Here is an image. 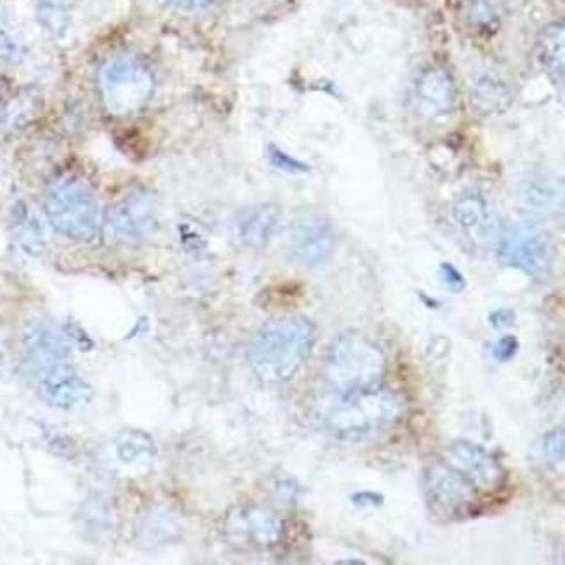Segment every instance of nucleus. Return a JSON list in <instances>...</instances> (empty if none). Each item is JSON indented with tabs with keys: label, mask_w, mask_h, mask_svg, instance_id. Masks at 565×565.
Listing matches in <instances>:
<instances>
[{
	"label": "nucleus",
	"mask_w": 565,
	"mask_h": 565,
	"mask_svg": "<svg viewBox=\"0 0 565 565\" xmlns=\"http://www.w3.org/2000/svg\"><path fill=\"white\" fill-rule=\"evenodd\" d=\"M338 564H343V565H353V564L364 565L365 562L364 561H355V558H349V561H340V562H338Z\"/></svg>",
	"instance_id": "obj_29"
},
{
	"label": "nucleus",
	"mask_w": 565,
	"mask_h": 565,
	"mask_svg": "<svg viewBox=\"0 0 565 565\" xmlns=\"http://www.w3.org/2000/svg\"><path fill=\"white\" fill-rule=\"evenodd\" d=\"M98 89L105 108L124 117L141 110L152 99L156 77L141 60L122 54L99 68Z\"/></svg>",
	"instance_id": "obj_4"
},
{
	"label": "nucleus",
	"mask_w": 565,
	"mask_h": 565,
	"mask_svg": "<svg viewBox=\"0 0 565 565\" xmlns=\"http://www.w3.org/2000/svg\"><path fill=\"white\" fill-rule=\"evenodd\" d=\"M440 277H443V282L452 291H461L465 287L463 275H461V271L456 270L451 263H444L443 267H440Z\"/></svg>",
	"instance_id": "obj_25"
},
{
	"label": "nucleus",
	"mask_w": 565,
	"mask_h": 565,
	"mask_svg": "<svg viewBox=\"0 0 565 565\" xmlns=\"http://www.w3.org/2000/svg\"><path fill=\"white\" fill-rule=\"evenodd\" d=\"M159 226V202L148 190H132L105 217V230L115 242H138L152 235Z\"/></svg>",
	"instance_id": "obj_7"
},
{
	"label": "nucleus",
	"mask_w": 565,
	"mask_h": 565,
	"mask_svg": "<svg viewBox=\"0 0 565 565\" xmlns=\"http://www.w3.org/2000/svg\"><path fill=\"white\" fill-rule=\"evenodd\" d=\"M467 18L476 25H489L498 20V6L494 0H471L467 8Z\"/></svg>",
	"instance_id": "obj_20"
},
{
	"label": "nucleus",
	"mask_w": 565,
	"mask_h": 565,
	"mask_svg": "<svg viewBox=\"0 0 565 565\" xmlns=\"http://www.w3.org/2000/svg\"><path fill=\"white\" fill-rule=\"evenodd\" d=\"M416 96L426 114L444 115L455 108L458 95L451 75L443 68H434L419 77Z\"/></svg>",
	"instance_id": "obj_14"
},
{
	"label": "nucleus",
	"mask_w": 565,
	"mask_h": 565,
	"mask_svg": "<svg viewBox=\"0 0 565 565\" xmlns=\"http://www.w3.org/2000/svg\"><path fill=\"white\" fill-rule=\"evenodd\" d=\"M456 223L473 237H488L494 228L489 202L479 192L463 193L452 207Z\"/></svg>",
	"instance_id": "obj_16"
},
{
	"label": "nucleus",
	"mask_w": 565,
	"mask_h": 565,
	"mask_svg": "<svg viewBox=\"0 0 565 565\" xmlns=\"http://www.w3.org/2000/svg\"><path fill=\"white\" fill-rule=\"evenodd\" d=\"M383 501H385V498L373 491H362L352 494V503L356 504V507H380V504H383Z\"/></svg>",
	"instance_id": "obj_26"
},
{
	"label": "nucleus",
	"mask_w": 565,
	"mask_h": 565,
	"mask_svg": "<svg viewBox=\"0 0 565 565\" xmlns=\"http://www.w3.org/2000/svg\"><path fill=\"white\" fill-rule=\"evenodd\" d=\"M23 350L29 373L71 362V349L62 332L41 319L29 320L23 329Z\"/></svg>",
	"instance_id": "obj_10"
},
{
	"label": "nucleus",
	"mask_w": 565,
	"mask_h": 565,
	"mask_svg": "<svg viewBox=\"0 0 565 565\" xmlns=\"http://www.w3.org/2000/svg\"><path fill=\"white\" fill-rule=\"evenodd\" d=\"M543 449H545L546 458L552 463H558L564 461L565 456V434L564 428H555V430L548 431L543 440Z\"/></svg>",
	"instance_id": "obj_22"
},
{
	"label": "nucleus",
	"mask_w": 565,
	"mask_h": 565,
	"mask_svg": "<svg viewBox=\"0 0 565 565\" xmlns=\"http://www.w3.org/2000/svg\"><path fill=\"white\" fill-rule=\"evenodd\" d=\"M451 463L470 477L480 489L500 488L504 471L479 444L459 440L451 447Z\"/></svg>",
	"instance_id": "obj_12"
},
{
	"label": "nucleus",
	"mask_w": 565,
	"mask_h": 565,
	"mask_svg": "<svg viewBox=\"0 0 565 565\" xmlns=\"http://www.w3.org/2000/svg\"><path fill=\"white\" fill-rule=\"evenodd\" d=\"M537 60L543 71L557 83L564 81L565 68V30L564 23L546 26L537 41Z\"/></svg>",
	"instance_id": "obj_17"
},
{
	"label": "nucleus",
	"mask_w": 565,
	"mask_h": 565,
	"mask_svg": "<svg viewBox=\"0 0 565 565\" xmlns=\"http://www.w3.org/2000/svg\"><path fill=\"white\" fill-rule=\"evenodd\" d=\"M316 338V326L305 317L268 320L250 341L247 361L259 382L282 385L307 364Z\"/></svg>",
	"instance_id": "obj_1"
},
{
	"label": "nucleus",
	"mask_w": 565,
	"mask_h": 565,
	"mask_svg": "<svg viewBox=\"0 0 565 565\" xmlns=\"http://www.w3.org/2000/svg\"><path fill=\"white\" fill-rule=\"evenodd\" d=\"M519 340L515 337H504L500 341H495L492 347V356L498 362H510L513 356L519 353Z\"/></svg>",
	"instance_id": "obj_24"
},
{
	"label": "nucleus",
	"mask_w": 565,
	"mask_h": 565,
	"mask_svg": "<svg viewBox=\"0 0 565 565\" xmlns=\"http://www.w3.org/2000/svg\"><path fill=\"white\" fill-rule=\"evenodd\" d=\"M274 153L275 156L271 157V160H274V164L279 166L280 169H286V171L289 172L307 171L305 166L298 164L296 160L289 159V157L284 156L282 152H277V150H275Z\"/></svg>",
	"instance_id": "obj_27"
},
{
	"label": "nucleus",
	"mask_w": 565,
	"mask_h": 565,
	"mask_svg": "<svg viewBox=\"0 0 565 565\" xmlns=\"http://www.w3.org/2000/svg\"><path fill=\"white\" fill-rule=\"evenodd\" d=\"M398 416V402L385 390L337 398L326 414V425L341 440L356 443L371 437Z\"/></svg>",
	"instance_id": "obj_5"
},
{
	"label": "nucleus",
	"mask_w": 565,
	"mask_h": 565,
	"mask_svg": "<svg viewBox=\"0 0 565 565\" xmlns=\"http://www.w3.org/2000/svg\"><path fill=\"white\" fill-rule=\"evenodd\" d=\"M38 394L47 406L62 411H77L89 406L93 401V386L78 376L71 362L42 369L30 374Z\"/></svg>",
	"instance_id": "obj_8"
},
{
	"label": "nucleus",
	"mask_w": 565,
	"mask_h": 565,
	"mask_svg": "<svg viewBox=\"0 0 565 565\" xmlns=\"http://www.w3.org/2000/svg\"><path fill=\"white\" fill-rule=\"evenodd\" d=\"M160 4L166 8L174 9L178 13H201L211 6L216 4L217 0H159Z\"/></svg>",
	"instance_id": "obj_23"
},
{
	"label": "nucleus",
	"mask_w": 565,
	"mask_h": 565,
	"mask_svg": "<svg viewBox=\"0 0 565 565\" xmlns=\"http://www.w3.org/2000/svg\"><path fill=\"white\" fill-rule=\"evenodd\" d=\"M491 324L495 329L509 328V326L515 324V313L510 310L494 311L491 316Z\"/></svg>",
	"instance_id": "obj_28"
},
{
	"label": "nucleus",
	"mask_w": 565,
	"mask_h": 565,
	"mask_svg": "<svg viewBox=\"0 0 565 565\" xmlns=\"http://www.w3.org/2000/svg\"><path fill=\"white\" fill-rule=\"evenodd\" d=\"M21 44L13 33L0 25V63H17L21 60Z\"/></svg>",
	"instance_id": "obj_21"
},
{
	"label": "nucleus",
	"mask_w": 565,
	"mask_h": 565,
	"mask_svg": "<svg viewBox=\"0 0 565 565\" xmlns=\"http://www.w3.org/2000/svg\"><path fill=\"white\" fill-rule=\"evenodd\" d=\"M33 13L50 38L63 39L71 29V8L66 0H35Z\"/></svg>",
	"instance_id": "obj_18"
},
{
	"label": "nucleus",
	"mask_w": 565,
	"mask_h": 565,
	"mask_svg": "<svg viewBox=\"0 0 565 565\" xmlns=\"http://www.w3.org/2000/svg\"><path fill=\"white\" fill-rule=\"evenodd\" d=\"M230 533L237 536V541L256 548H267L280 540L282 524L265 510L256 507L238 510L237 515L230 516Z\"/></svg>",
	"instance_id": "obj_13"
},
{
	"label": "nucleus",
	"mask_w": 565,
	"mask_h": 565,
	"mask_svg": "<svg viewBox=\"0 0 565 565\" xmlns=\"http://www.w3.org/2000/svg\"><path fill=\"white\" fill-rule=\"evenodd\" d=\"M280 207L275 204H263L244 214L238 222V238L242 244L253 249H262L275 235L279 226Z\"/></svg>",
	"instance_id": "obj_15"
},
{
	"label": "nucleus",
	"mask_w": 565,
	"mask_h": 565,
	"mask_svg": "<svg viewBox=\"0 0 565 565\" xmlns=\"http://www.w3.org/2000/svg\"><path fill=\"white\" fill-rule=\"evenodd\" d=\"M385 353L361 334H343L329 347L324 380L337 398L371 394L383 388Z\"/></svg>",
	"instance_id": "obj_2"
},
{
	"label": "nucleus",
	"mask_w": 565,
	"mask_h": 565,
	"mask_svg": "<svg viewBox=\"0 0 565 565\" xmlns=\"http://www.w3.org/2000/svg\"><path fill=\"white\" fill-rule=\"evenodd\" d=\"M501 262L527 275H543L550 268V246L545 234L531 225H516L500 238Z\"/></svg>",
	"instance_id": "obj_9"
},
{
	"label": "nucleus",
	"mask_w": 565,
	"mask_h": 565,
	"mask_svg": "<svg viewBox=\"0 0 565 565\" xmlns=\"http://www.w3.org/2000/svg\"><path fill=\"white\" fill-rule=\"evenodd\" d=\"M156 444L143 431H128L117 440V456L124 463H135L138 458H156Z\"/></svg>",
	"instance_id": "obj_19"
},
{
	"label": "nucleus",
	"mask_w": 565,
	"mask_h": 565,
	"mask_svg": "<svg viewBox=\"0 0 565 565\" xmlns=\"http://www.w3.org/2000/svg\"><path fill=\"white\" fill-rule=\"evenodd\" d=\"M0 364H2V353H0Z\"/></svg>",
	"instance_id": "obj_30"
},
{
	"label": "nucleus",
	"mask_w": 565,
	"mask_h": 565,
	"mask_svg": "<svg viewBox=\"0 0 565 565\" xmlns=\"http://www.w3.org/2000/svg\"><path fill=\"white\" fill-rule=\"evenodd\" d=\"M292 255L303 267L324 265L337 247V235L331 226L320 220H307L296 226L292 234Z\"/></svg>",
	"instance_id": "obj_11"
},
{
	"label": "nucleus",
	"mask_w": 565,
	"mask_h": 565,
	"mask_svg": "<svg viewBox=\"0 0 565 565\" xmlns=\"http://www.w3.org/2000/svg\"><path fill=\"white\" fill-rule=\"evenodd\" d=\"M477 489L473 480L452 463L435 461L423 471L426 503L431 513L446 521H458L477 513Z\"/></svg>",
	"instance_id": "obj_6"
},
{
	"label": "nucleus",
	"mask_w": 565,
	"mask_h": 565,
	"mask_svg": "<svg viewBox=\"0 0 565 565\" xmlns=\"http://www.w3.org/2000/svg\"><path fill=\"white\" fill-rule=\"evenodd\" d=\"M44 211L57 234L72 241H93L102 228V211L95 192L86 181L72 174L51 181L45 190Z\"/></svg>",
	"instance_id": "obj_3"
}]
</instances>
